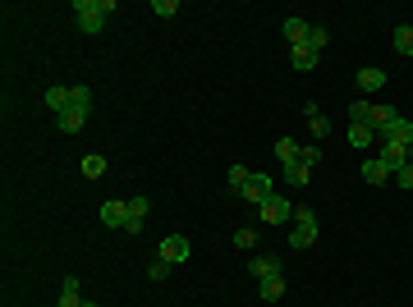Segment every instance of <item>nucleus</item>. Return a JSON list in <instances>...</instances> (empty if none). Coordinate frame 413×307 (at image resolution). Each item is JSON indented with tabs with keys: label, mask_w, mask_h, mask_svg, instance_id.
Wrapping results in <instances>:
<instances>
[{
	"label": "nucleus",
	"mask_w": 413,
	"mask_h": 307,
	"mask_svg": "<svg viewBox=\"0 0 413 307\" xmlns=\"http://www.w3.org/2000/svg\"><path fill=\"white\" fill-rule=\"evenodd\" d=\"M74 19L87 37H97L106 28V10H101V0H74Z\"/></svg>",
	"instance_id": "f257e3e1"
},
{
	"label": "nucleus",
	"mask_w": 413,
	"mask_h": 307,
	"mask_svg": "<svg viewBox=\"0 0 413 307\" xmlns=\"http://www.w3.org/2000/svg\"><path fill=\"white\" fill-rule=\"evenodd\" d=\"M317 243V216L313 211H294V234H290V248H299V253H303V248H313Z\"/></svg>",
	"instance_id": "f03ea898"
},
{
	"label": "nucleus",
	"mask_w": 413,
	"mask_h": 307,
	"mask_svg": "<svg viewBox=\"0 0 413 307\" xmlns=\"http://www.w3.org/2000/svg\"><path fill=\"white\" fill-rule=\"evenodd\" d=\"M156 257H161V262H170V266H179V262H188V257H193V243H188L184 234H165L161 248H156Z\"/></svg>",
	"instance_id": "7ed1b4c3"
},
{
	"label": "nucleus",
	"mask_w": 413,
	"mask_h": 307,
	"mask_svg": "<svg viewBox=\"0 0 413 307\" xmlns=\"http://www.w3.org/2000/svg\"><path fill=\"white\" fill-rule=\"evenodd\" d=\"M257 220H262V225H290V220H294L290 198H266L257 207Z\"/></svg>",
	"instance_id": "20e7f679"
},
{
	"label": "nucleus",
	"mask_w": 413,
	"mask_h": 307,
	"mask_svg": "<svg viewBox=\"0 0 413 307\" xmlns=\"http://www.w3.org/2000/svg\"><path fill=\"white\" fill-rule=\"evenodd\" d=\"M239 198H243V202H253V207H262L266 198H276V184H271V175H248V184L239 188Z\"/></svg>",
	"instance_id": "39448f33"
},
{
	"label": "nucleus",
	"mask_w": 413,
	"mask_h": 307,
	"mask_svg": "<svg viewBox=\"0 0 413 307\" xmlns=\"http://www.w3.org/2000/svg\"><path fill=\"white\" fill-rule=\"evenodd\" d=\"M101 225L124 230V225H129V198H106L101 202Z\"/></svg>",
	"instance_id": "423d86ee"
},
{
	"label": "nucleus",
	"mask_w": 413,
	"mask_h": 307,
	"mask_svg": "<svg viewBox=\"0 0 413 307\" xmlns=\"http://www.w3.org/2000/svg\"><path fill=\"white\" fill-rule=\"evenodd\" d=\"M381 161L391 165V175H400L404 165L413 161V147H404V143H391V138H386V143H381Z\"/></svg>",
	"instance_id": "0eeeda50"
},
{
	"label": "nucleus",
	"mask_w": 413,
	"mask_h": 307,
	"mask_svg": "<svg viewBox=\"0 0 413 307\" xmlns=\"http://www.w3.org/2000/svg\"><path fill=\"white\" fill-rule=\"evenodd\" d=\"M280 33L290 37L294 46H308V33H313V23H308V19H299V14H294V19H285V23H280Z\"/></svg>",
	"instance_id": "6e6552de"
},
{
	"label": "nucleus",
	"mask_w": 413,
	"mask_h": 307,
	"mask_svg": "<svg viewBox=\"0 0 413 307\" xmlns=\"http://www.w3.org/2000/svg\"><path fill=\"white\" fill-rule=\"evenodd\" d=\"M395 120H400V110H395V106H372V133H377V138H381V133H386V129H391V124Z\"/></svg>",
	"instance_id": "1a4fd4ad"
},
{
	"label": "nucleus",
	"mask_w": 413,
	"mask_h": 307,
	"mask_svg": "<svg viewBox=\"0 0 413 307\" xmlns=\"http://www.w3.org/2000/svg\"><path fill=\"white\" fill-rule=\"evenodd\" d=\"M87 115H92V110H83V106H69L65 115H55V124H60L65 133H78V129L87 124Z\"/></svg>",
	"instance_id": "9d476101"
},
{
	"label": "nucleus",
	"mask_w": 413,
	"mask_h": 307,
	"mask_svg": "<svg viewBox=\"0 0 413 307\" xmlns=\"http://www.w3.org/2000/svg\"><path fill=\"white\" fill-rule=\"evenodd\" d=\"M317 60H322V55H317L313 46H294V51H290V65L299 69V74H308V69H317Z\"/></svg>",
	"instance_id": "9b49d317"
},
{
	"label": "nucleus",
	"mask_w": 413,
	"mask_h": 307,
	"mask_svg": "<svg viewBox=\"0 0 413 307\" xmlns=\"http://www.w3.org/2000/svg\"><path fill=\"white\" fill-rule=\"evenodd\" d=\"M363 179H368L372 188H381L386 179H391V165L381 161V156H377V161H363Z\"/></svg>",
	"instance_id": "f8f14e48"
},
{
	"label": "nucleus",
	"mask_w": 413,
	"mask_h": 307,
	"mask_svg": "<svg viewBox=\"0 0 413 307\" xmlns=\"http://www.w3.org/2000/svg\"><path fill=\"white\" fill-rule=\"evenodd\" d=\"M386 138H391V143H404V147H413V124H409V120L400 115V120H395L391 129L381 133V143H386Z\"/></svg>",
	"instance_id": "ddd939ff"
},
{
	"label": "nucleus",
	"mask_w": 413,
	"mask_h": 307,
	"mask_svg": "<svg viewBox=\"0 0 413 307\" xmlns=\"http://www.w3.org/2000/svg\"><path fill=\"white\" fill-rule=\"evenodd\" d=\"M69 106H74L69 88H46V110H51V115H65Z\"/></svg>",
	"instance_id": "4468645a"
},
{
	"label": "nucleus",
	"mask_w": 413,
	"mask_h": 307,
	"mask_svg": "<svg viewBox=\"0 0 413 307\" xmlns=\"http://www.w3.org/2000/svg\"><path fill=\"white\" fill-rule=\"evenodd\" d=\"M308 179H313V170H308L303 161H290V165H285V184H290V188H308Z\"/></svg>",
	"instance_id": "2eb2a0df"
},
{
	"label": "nucleus",
	"mask_w": 413,
	"mask_h": 307,
	"mask_svg": "<svg viewBox=\"0 0 413 307\" xmlns=\"http://www.w3.org/2000/svg\"><path fill=\"white\" fill-rule=\"evenodd\" d=\"M257 294H262V303H280V298H285V280H280V275L257 280Z\"/></svg>",
	"instance_id": "dca6fc26"
},
{
	"label": "nucleus",
	"mask_w": 413,
	"mask_h": 307,
	"mask_svg": "<svg viewBox=\"0 0 413 307\" xmlns=\"http://www.w3.org/2000/svg\"><path fill=\"white\" fill-rule=\"evenodd\" d=\"M359 88L363 92H368V97H372V92H377V88H386V69H359Z\"/></svg>",
	"instance_id": "f3484780"
},
{
	"label": "nucleus",
	"mask_w": 413,
	"mask_h": 307,
	"mask_svg": "<svg viewBox=\"0 0 413 307\" xmlns=\"http://www.w3.org/2000/svg\"><path fill=\"white\" fill-rule=\"evenodd\" d=\"M372 138H377V133H372V124H349V147H354V152L372 147Z\"/></svg>",
	"instance_id": "a211bd4d"
},
{
	"label": "nucleus",
	"mask_w": 413,
	"mask_h": 307,
	"mask_svg": "<svg viewBox=\"0 0 413 307\" xmlns=\"http://www.w3.org/2000/svg\"><path fill=\"white\" fill-rule=\"evenodd\" d=\"M248 271L257 275V280H271V275H280V262H276V257H253Z\"/></svg>",
	"instance_id": "6ab92c4d"
},
{
	"label": "nucleus",
	"mask_w": 413,
	"mask_h": 307,
	"mask_svg": "<svg viewBox=\"0 0 413 307\" xmlns=\"http://www.w3.org/2000/svg\"><path fill=\"white\" fill-rule=\"evenodd\" d=\"M101 175H106V156H97V152L83 156V179H101Z\"/></svg>",
	"instance_id": "aec40b11"
},
{
	"label": "nucleus",
	"mask_w": 413,
	"mask_h": 307,
	"mask_svg": "<svg viewBox=\"0 0 413 307\" xmlns=\"http://www.w3.org/2000/svg\"><path fill=\"white\" fill-rule=\"evenodd\" d=\"M391 42H395V51H400V55H413V28H395Z\"/></svg>",
	"instance_id": "412c9836"
},
{
	"label": "nucleus",
	"mask_w": 413,
	"mask_h": 307,
	"mask_svg": "<svg viewBox=\"0 0 413 307\" xmlns=\"http://www.w3.org/2000/svg\"><path fill=\"white\" fill-rule=\"evenodd\" d=\"M349 120H354V124H368V120H372V101L359 97L354 106H349Z\"/></svg>",
	"instance_id": "4be33fe9"
},
{
	"label": "nucleus",
	"mask_w": 413,
	"mask_h": 307,
	"mask_svg": "<svg viewBox=\"0 0 413 307\" xmlns=\"http://www.w3.org/2000/svg\"><path fill=\"white\" fill-rule=\"evenodd\" d=\"M276 161H299V143H294V138H280V143H276Z\"/></svg>",
	"instance_id": "5701e85b"
},
{
	"label": "nucleus",
	"mask_w": 413,
	"mask_h": 307,
	"mask_svg": "<svg viewBox=\"0 0 413 307\" xmlns=\"http://www.w3.org/2000/svg\"><path fill=\"white\" fill-rule=\"evenodd\" d=\"M326 42H331V33L322 28V23H313V33H308V46H313V51L322 55V51H326Z\"/></svg>",
	"instance_id": "b1692460"
},
{
	"label": "nucleus",
	"mask_w": 413,
	"mask_h": 307,
	"mask_svg": "<svg viewBox=\"0 0 413 307\" xmlns=\"http://www.w3.org/2000/svg\"><path fill=\"white\" fill-rule=\"evenodd\" d=\"M243 184H248V170H243V165H230V193H234V198H239Z\"/></svg>",
	"instance_id": "393cba45"
},
{
	"label": "nucleus",
	"mask_w": 413,
	"mask_h": 307,
	"mask_svg": "<svg viewBox=\"0 0 413 307\" xmlns=\"http://www.w3.org/2000/svg\"><path fill=\"white\" fill-rule=\"evenodd\" d=\"M152 14H161V19H174V14H179V0H152Z\"/></svg>",
	"instance_id": "a878e982"
},
{
	"label": "nucleus",
	"mask_w": 413,
	"mask_h": 307,
	"mask_svg": "<svg viewBox=\"0 0 413 307\" xmlns=\"http://www.w3.org/2000/svg\"><path fill=\"white\" fill-rule=\"evenodd\" d=\"M299 161H303V165H308V170H313V165H317V161H322V147H317V143H308V147H299Z\"/></svg>",
	"instance_id": "bb28decb"
},
{
	"label": "nucleus",
	"mask_w": 413,
	"mask_h": 307,
	"mask_svg": "<svg viewBox=\"0 0 413 307\" xmlns=\"http://www.w3.org/2000/svg\"><path fill=\"white\" fill-rule=\"evenodd\" d=\"M308 129H313L317 138H326V133H331V120H326V115H313V120H308Z\"/></svg>",
	"instance_id": "cd10ccee"
},
{
	"label": "nucleus",
	"mask_w": 413,
	"mask_h": 307,
	"mask_svg": "<svg viewBox=\"0 0 413 307\" xmlns=\"http://www.w3.org/2000/svg\"><path fill=\"white\" fill-rule=\"evenodd\" d=\"M69 97H74V106L92 110V92H87V88H69Z\"/></svg>",
	"instance_id": "c85d7f7f"
},
{
	"label": "nucleus",
	"mask_w": 413,
	"mask_h": 307,
	"mask_svg": "<svg viewBox=\"0 0 413 307\" xmlns=\"http://www.w3.org/2000/svg\"><path fill=\"white\" fill-rule=\"evenodd\" d=\"M147 207H152L147 198H129V216H142V220H147Z\"/></svg>",
	"instance_id": "c756f323"
},
{
	"label": "nucleus",
	"mask_w": 413,
	"mask_h": 307,
	"mask_svg": "<svg viewBox=\"0 0 413 307\" xmlns=\"http://www.w3.org/2000/svg\"><path fill=\"white\" fill-rule=\"evenodd\" d=\"M253 239H257V230H248V225L234 230V243H239V248H253Z\"/></svg>",
	"instance_id": "7c9ffc66"
},
{
	"label": "nucleus",
	"mask_w": 413,
	"mask_h": 307,
	"mask_svg": "<svg viewBox=\"0 0 413 307\" xmlns=\"http://www.w3.org/2000/svg\"><path fill=\"white\" fill-rule=\"evenodd\" d=\"M174 271V266L170 262H161V257H156V262H152V271H147V275H152V280H165V275H170Z\"/></svg>",
	"instance_id": "2f4dec72"
},
{
	"label": "nucleus",
	"mask_w": 413,
	"mask_h": 307,
	"mask_svg": "<svg viewBox=\"0 0 413 307\" xmlns=\"http://www.w3.org/2000/svg\"><path fill=\"white\" fill-rule=\"evenodd\" d=\"M395 184H400V188H413V161H409V165H404L400 175H395Z\"/></svg>",
	"instance_id": "473e14b6"
},
{
	"label": "nucleus",
	"mask_w": 413,
	"mask_h": 307,
	"mask_svg": "<svg viewBox=\"0 0 413 307\" xmlns=\"http://www.w3.org/2000/svg\"><path fill=\"white\" fill-rule=\"evenodd\" d=\"M120 234H142V216H129V225H124Z\"/></svg>",
	"instance_id": "72a5a7b5"
},
{
	"label": "nucleus",
	"mask_w": 413,
	"mask_h": 307,
	"mask_svg": "<svg viewBox=\"0 0 413 307\" xmlns=\"http://www.w3.org/2000/svg\"><path fill=\"white\" fill-rule=\"evenodd\" d=\"M60 307H83V298L78 294H60Z\"/></svg>",
	"instance_id": "f704fd0d"
},
{
	"label": "nucleus",
	"mask_w": 413,
	"mask_h": 307,
	"mask_svg": "<svg viewBox=\"0 0 413 307\" xmlns=\"http://www.w3.org/2000/svg\"><path fill=\"white\" fill-rule=\"evenodd\" d=\"M83 307H97V303H83Z\"/></svg>",
	"instance_id": "c9c22d12"
}]
</instances>
